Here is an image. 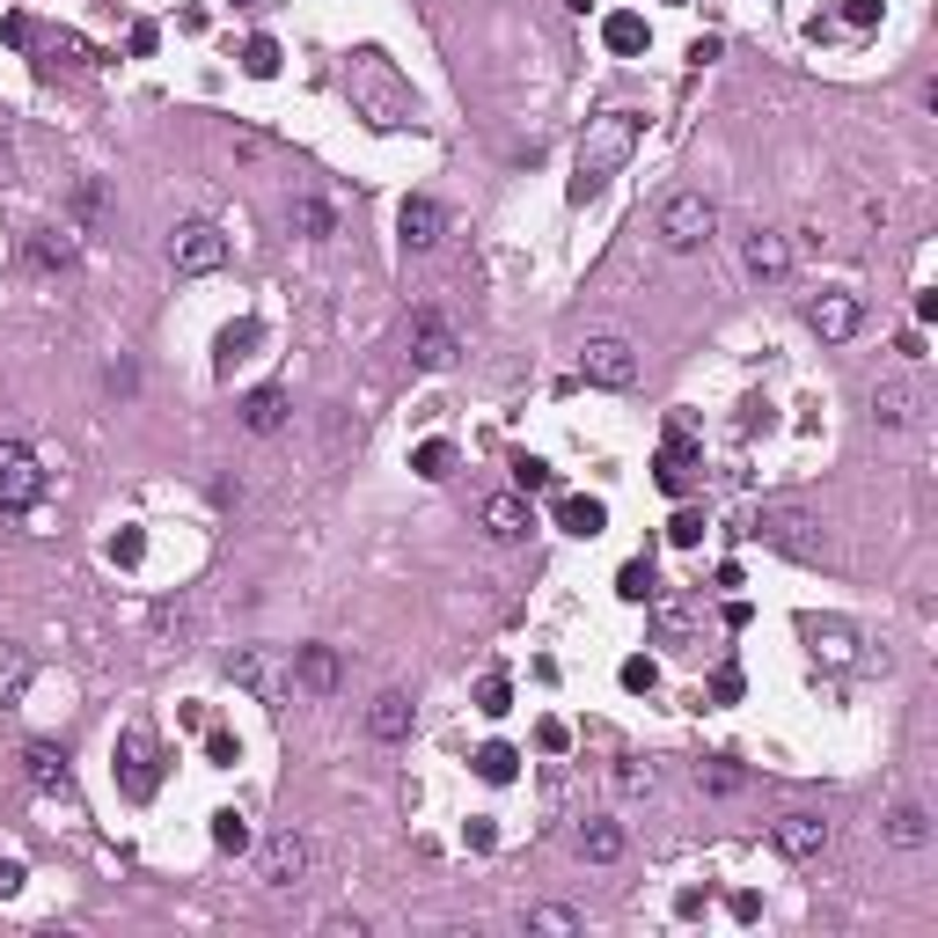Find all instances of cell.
I'll use <instances>...</instances> for the list:
<instances>
[{"label":"cell","mask_w":938,"mask_h":938,"mask_svg":"<svg viewBox=\"0 0 938 938\" xmlns=\"http://www.w3.org/2000/svg\"><path fill=\"white\" fill-rule=\"evenodd\" d=\"M345 96H353V118H367L374 132H404L418 118V96H411V81L396 73V59L382 45H353L345 52Z\"/></svg>","instance_id":"1"},{"label":"cell","mask_w":938,"mask_h":938,"mask_svg":"<svg viewBox=\"0 0 938 938\" xmlns=\"http://www.w3.org/2000/svg\"><path fill=\"white\" fill-rule=\"evenodd\" d=\"M638 132H645V118L623 103H609L602 118H586L580 132V155H572V206H586V198H602L609 177H616L623 161L638 155Z\"/></svg>","instance_id":"2"},{"label":"cell","mask_w":938,"mask_h":938,"mask_svg":"<svg viewBox=\"0 0 938 938\" xmlns=\"http://www.w3.org/2000/svg\"><path fill=\"white\" fill-rule=\"evenodd\" d=\"M711 228H719V206H711L704 191H668V198H660V213H653V235H660L668 249H682V257H690V249H704Z\"/></svg>","instance_id":"3"},{"label":"cell","mask_w":938,"mask_h":938,"mask_svg":"<svg viewBox=\"0 0 938 938\" xmlns=\"http://www.w3.org/2000/svg\"><path fill=\"white\" fill-rule=\"evenodd\" d=\"M228 682L243 697H257V704H286V697H294L286 660L271 653V645H235V653H228Z\"/></svg>","instance_id":"4"},{"label":"cell","mask_w":938,"mask_h":938,"mask_svg":"<svg viewBox=\"0 0 938 938\" xmlns=\"http://www.w3.org/2000/svg\"><path fill=\"white\" fill-rule=\"evenodd\" d=\"M45 498V462L30 441H0V514H30Z\"/></svg>","instance_id":"5"},{"label":"cell","mask_w":938,"mask_h":938,"mask_svg":"<svg viewBox=\"0 0 938 938\" xmlns=\"http://www.w3.org/2000/svg\"><path fill=\"white\" fill-rule=\"evenodd\" d=\"M748 535L770 543V550H784V557H821V535H814V521L799 514V506H756Z\"/></svg>","instance_id":"6"},{"label":"cell","mask_w":938,"mask_h":938,"mask_svg":"<svg viewBox=\"0 0 938 938\" xmlns=\"http://www.w3.org/2000/svg\"><path fill=\"white\" fill-rule=\"evenodd\" d=\"M169 265H177L184 279H206V271L228 265V235L213 228V220H184V228L169 235Z\"/></svg>","instance_id":"7"},{"label":"cell","mask_w":938,"mask_h":938,"mask_svg":"<svg viewBox=\"0 0 938 938\" xmlns=\"http://www.w3.org/2000/svg\"><path fill=\"white\" fill-rule=\"evenodd\" d=\"M580 382H594V389H631V382H638V353L623 345V337H586Z\"/></svg>","instance_id":"8"},{"label":"cell","mask_w":938,"mask_h":938,"mask_svg":"<svg viewBox=\"0 0 938 938\" xmlns=\"http://www.w3.org/2000/svg\"><path fill=\"white\" fill-rule=\"evenodd\" d=\"M455 353H462L455 323L433 316V308H418V316H411V359H418L425 374H447V367H455Z\"/></svg>","instance_id":"9"},{"label":"cell","mask_w":938,"mask_h":938,"mask_svg":"<svg viewBox=\"0 0 938 938\" xmlns=\"http://www.w3.org/2000/svg\"><path fill=\"white\" fill-rule=\"evenodd\" d=\"M118 778H125V792H132V799H155L161 762H155V733H147V727H125L118 733Z\"/></svg>","instance_id":"10"},{"label":"cell","mask_w":938,"mask_h":938,"mask_svg":"<svg viewBox=\"0 0 938 938\" xmlns=\"http://www.w3.org/2000/svg\"><path fill=\"white\" fill-rule=\"evenodd\" d=\"M302 872H308V836L302 829L265 836V850H257V880H265V887H294Z\"/></svg>","instance_id":"11"},{"label":"cell","mask_w":938,"mask_h":938,"mask_svg":"<svg viewBox=\"0 0 938 938\" xmlns=\"http://www.w3.org/2000/svg\"><path fill=\"white\" fill-rule=\"evenodd\" d=\"M829 821L821 814H807V807H792V814H778L770 821V843L784 850V858H799V866H807V858H821V850H829Z\"/></svg>","instance_id":"12"},{"label":"cell","mask_w":938,"mask_h":938,"mask_svg":"<svg viewBox=\"0 0 938 938\" xmlns=\"http://www.w3.org/2000/svg\"><path fill=\"white\" fill-rule=\"evenodd\" d=\"M858 323H866L858 294H814V302H807V330H814L821 345H843V337H858Z\"/></svg>","instance_id":"13"},{"label":"cell","mask_w":938,"mask_h":938,"mask_svg":"<svg viewBox=\"0 0 938 938\" xmlns=\"http://www.w3.org/2000/svg\"><path fill=\"white\" fill-rule=\"evenodd\" d=\"M477 521H484V535H492V543H521V535L535 529L529 492H492V498L477 506Z\"/></svg>","instance_id":"14"},{"label":"cell","mask_w":938,"mask_h":938,"mask_svg":"<svg viewBox=\"0 0 938 938\" xmlns=\"http://www.w3.org/2000/svg\"><path fill=\"white\" fill-rule=\"evenodd\" d=\"M337 674H345V668H337L330 645H294V660H286V682H294L302 697H330Z\"/></svg>","instance_id":"15"},{"label":"cell","mask_w":938,"mask_h":938,"mask_svg":"<svg viewBox=\"0 0 938 938\" xmlns=\"http://www.w3.org/2000/svg\"><path fill=\"white\" fill-rule=\"evenodd\" d=\"M396 235H404V249H433L447 235V206L441 198H404V206H396Z\"/></svg>","instance_id":"16"},{"label":"cell","mask_w":938,"mask_h":938,"mask_svg":"<svg viewBox=\"0 0 938 938\" xmlns=\"http://www.w3.org/2000/svg\"><path fill=\"white\" fill-rule=\"evenodd\" d=\"M741 265H748V279H784V271H792V243H784L778 228H748Z\"/></svg>","instance_id":"17"},{"label":"cell","mask_w":938,"mask_h":938,"mask_svg":"<svg viewBox=\"0 0 938 938\" xmlns=\"http://www.w3.org/2000/svg\"><path fill=\"white\" fill-rule=\"evenodd\" d=\"M690 470H697V447H690V418H674L668 447H660V492H690Z\"/></svg>","instance_id":"18"},{"label":"cell","mask_w":938,"mask_h":938,"mask_svg":"<svg viewBox=\"0 0 938 938\" xmlns=\"http://www.w3.org/2000/svg\"><path fill=\"white\" fill-rule=\"evenodd\" d=\"M807 645H814L829 668H850V660H858V631L836 623V616H807Z\"/></svg>","instance_id":"19"},{"label":"cell","mask_w":938,"mask_h":938,"mask_svg":"<svg viewBox=\"0 0 938 938\" xmlns=\"http://www.w3.org/2000/svg\"><path fill=\"white\" fill-rule=\"evenodd\" d=\"M22 778H30L37 792H67L73 770H67V756H59L52 741H30V748H22Z\"/></svg>","instance_id":"20"},{"label":"cell","mask_w":938,"mask_h":938,"mask_svg":"<svg viewBox=\"0 0 938 938\" xmlns=\"http://www.w3.org/2000/svg\"><path fill=\"white\" fill-rule=\"evenodd\" d=\"M623 843H631V836H623V821H580V836H572V850H580L586 866H616Z\"/></svg>","instance_id":"21"},{"label":"cell","mask_w":938,"mask_h":938,"mask_svg":"<svg viewBox=\"0 0 938 938\" xmlns=\"http://www.w3.org/2000/svg\"><path fill=\"white\" fill-rule=\"evenodd\" d=\"M557 529L580 535V543H594V535L609 529V506H602V498H586V492H565V498H557Z\"/></svg>","instance_id":"22"},{"label":"cell","mask_w":938,"mask_h":938,"mask_svg":"<svg viewBox=\"0 0 938 938\" xmlns=\"http://www.w3.org/2000/svg\"><path fill=\"white\" fill-rule=\"evenodd\" d=\"M367 733L374 741H411V697L404 690H382L367 711Z\"/></svg>","instance_id":"23"},{"label":"cell","mask_w":938,"mask_h":938,"mask_svg":"<svg viewBox=\"0 0 938 938\" xmlns=\"http://www.w3.org/2000/svg\"><path fill=\"white\" fill-rule=\"evenodd\" d=\"M917 411H924L917 382H880V389H872V418L880 425H917Z\"/></svg>","instance_id":"24"},{"label":"cell","mask_w":938,"mask_h":938,"mask_svg":"<svg viewBox=\"0 0 938 938\" xmlns=\"http://www.w3.org/2000/svg\"><path fill=\"white\" fill-rule=\"evenodd\" d=\"M243 425H249V433H279V425H286V389H271V382H265V389H249L243 396Z\"/></svg>","instance_id":"25"},{"label":"cell","mask_w":938,"mask_h":938,"mask_svg":"<svg viewBox=\"0 0 938 938\" xmlns=\"http://www.w3.org/2000/svg\"><path fill=\"white\" fill-rule=\"evenodd\" d=\"M887 843L924 850V843H931V814H924V807H895V814H887Z\"/></svg>","instance_id":"26"},{"label":"cell","mask_w":938,"mask_h":938,"mask_svg":"<svg viewBox=\"0 0 938 938\" xmlns=\"http://www.w3.org/2000/svg\"><path fill=\"white\" fill-rule=\"evenodd\" d=\"M286 228H294V235H308V243H323V235H330L337 220H330V206H323V198H294V206H286Z\"/></svg>","instance_id":"27"},{"label":"cell","mask_w":938,"mask_h":938,"mask_svg":"<svg viewBox=\"0 0 938 938\" xmlns=\"http://www.w3.org/2000/svg\"><path fill=\"white\" fill-rule=\"evenodd\" d=\"M602 37H609V52L638 59V52H645V37H653V30H645V16H609V22H602Z\"/></svg>","instance_id":"28"},{"label":"cell","mask_w":938,"mask_h":938,"mask_svg":"<svg viewBox=\"0 0 938 938\" xmlns=\"http://www.w3.org/2000/svg\"><path fill=\"white\" fill-rule=\"evenodd\" d=\"M514 770H521V756H514L506 741H484V748H477V778H484V784H514Z\"/></svg>","instance_id":"29"},{"label":"cell","mask_w":938,"mask_h":938,"mask_svg":"<svg viewBox=\"0 0 938 938\" xmlns=\"http://www.w3.org/2000/svg\"><path fill=\"white\" fill-rule=\"evenodd\" d=\"M616 594H623V602H653V594H660V580H653V557H631V565L616 572Z\"/></svg>","instance_id":"30"},{"label":"cell","mask_w":938,"mask_h":938,"mask_svg":"<svg viewBox=\"0 0 938 938\" xmlns=\"http://www.w3.org/2000/svg\"><path fill=\"white\" fill-rule=\"evenodd\" d=\"M73 257H81V243H73L67 228H45V235H37V265H45V271H67Z\"/></svg>","instance_id":"31"},{"label":"cell","mask_w":938,"mask_h":938,"mask_svg":"<svg viewBox=\"0 0 938 938\" xmlns=\"http://www.w3.org/2000/svg\"><path fill=\"white\" fill-rule=\"evenodd\" d=\"M411 470H418L425 484L455 477V447H447V441H418V455H411Z\"/></svg>","instance_id":"32"},{"label":"cell","mask_w":938,"mask_h":938,"mask_svg":"<svg viewBox=\"0 0 938 938\" xmlns=\"http://www.w3.org/2000/svg\"><path fill=\"white\" fill-rule=\"evenodd\" d=\"M257 337H265L257 323H228V330H220V359H213V367L235 374V359H249V345H257Z\"/></svg>","instance_id":"33"},{"label":"cell","mask_w":938,"mask_h":938,"mask_svg":"<svg viewBox=\"0 0 938 938\" xmlns=\"http://www.w3.org/2000/svg\"><path fill=\"white\" fill-rule=\"evenodd\" d=\"M213 843H220V850H249V843H257V836H249V814L220 807V814H213Z\"/></svg>","instance_id":"34"},{"label":"cell","mask_w":938,"mask_h":938,"mask_svg":"<svg viewBox=\"0 0 938 938\" xmlns=\"http://www.w3.org/2000/svg\"><path fill=\"white\" fill-rule=\"evenodd\" d=\"M243 73H249V81H271V73H279V45H271V37H249V45H243Z\"/></svg>","instance_id":"35"},{"label":"cell","mask_w":938,"mask_h":938,"mask_svg":"<svg viewBox=\"0 0 938 938\" xmlns=\"http://www.w3.org/2000/svg\"><path fill=\"white\" fill-rule=\"evenodd\" d=\"M477 711H484V719H506V711H514V682H506V674H484V682H477Z\"/></svg>","instance_id":"36"},{"label":"cell","mask_w":938,"mask_h":938,"mask_svg":"<svg viewBox=\"0 0 938 938\" xmlns=\"http://www.w3.org/2000/svg\"><path fill=\"white\" fill-rule=\"evenodd\" d=\"M697 784H704V792H748V770H733V762H697Z\"/></svg>","instance_id":"37"},{"label":"cell","mask_w":938,"mask_h":938,"mask_svg":"<svg viewBox=\"0 0 938 938\" xmlns=\"http://www.w3.org/2000/svg\"><path fill=\"white\" fill-rule=\"evenodd\" d=\"M514 477H521V492H557V470H550L543 455H521V462H514Z\"/></svg>","instance_id":"38"},{"label":"cell","mask_w":938,"mask_h":938,"mask_svg":"<svg viewBox=\"0 0 938 938\" xmlns=\"http://www.w3.org/2000/svg\"><path fill=\"white\" fill-rule=\"evenodd\" d=\"M653 616H660V631H668L674 645H682V638H690V609L674 602V594H653Z\"/></svg>","instance_id":"39"},{"label":"cell","mask_w":938,"mask_h":938,"mask_svg":"<svg viewBox=\"0 0 938 938\" xmlns=\"http://www.w3.org/2000/svg\"><path fill=\"white\" fill-rule=\"evenodd\" d=\"M668 543H674V550H697V543H704V514H697V506H682V514L668 521Z\"/></svg>","instance_id":"40"},{"label":"cell","mask_w":938,"mask_h":938,"mask_svg":"<svg viewBox=\"0 0 938 938\" xmlns=\"http://www.w3.org/2000/svg\"><path fill=\"white\" fill-rule=\"evenodd\" d=\"M22 682H30V653L0 638V690H22Z\"/></svg>","instance_id":"41"},{"label":"cell","mask_w":938,"mask_h":938,"mask_svg":"<svg viewBox=\"0 0 938 938\" xmlns=\"http://www.w3.org/2000/svg\"><path fill=\"white\" fill-rule=\"evenodd\" d=\"M140 557H147V535L140 529H118V535H110V565H140Z\"/></svg>","instance_id":"42"},{"label":"cell","mask_w":938,"mask_h":938,"mask_svg":"<svg viewBox=\"0 0 938 938\" xmlns=\"http://www.w3.org/2000/svg\"><path fill=\"white\" fill-rule=\"evenodd\" d=\"M616 792H653V762L623 756V770H616Z\"/></svg>","instance_id":"43"},{"label":"cell","mask_w":938,"mask_h":938,"mask_svg":"<svg viewBox=\"0 0 938 938\" xmlns=\"http://www.w3.org/2000/svg\"><path fill=\"white\" fill-rule=\"evenodd\" d=\"M529 924H535V931H580V917H572V909H557V902L529 909Z\"/></svg>","instance_id":"44"},{"label":"cell","mask_w":938,"mask_h":938,"mask_svg":"<svg viewBox=\"0 0 938 938\" xmlns=\"http://www.w3.org/2000/svg\"><path fill=\"white\" fill-rule=\"evenodd\" d=\"M653 682H660V668H653L645 653H631V660H623V690H653Z\"/></svg>","instance_id":"45"},{"label":"cell","mask_w":938,"mask_h":938,"mask_svg":"<svg viewBox=\"0 0 938 938\" xmlns=\"http://www.w3.org/2000/svg\"><path fill=\"white\" fill-rule=\"evenodd\" d=\"M235 756H243L235 733H206V762H213V770H235Z\"/></svg>","instance_id":"46"},{"label":"cell","mask_w":938,"mask_h":938,"mask_svg":"<svg viewBox=\"0 0 938 938\" xmlns=\"http://www.w3.org/2000/svg\"><path fill=\"white\" fill-rule=\"evenodd\" d=\"M52 59H67V67H96V52L81 45V37H52Z\"/></svg>","instance_id":"47"},{"label":"cell","mask_w":938,"mask_h":938,"mask_svg":"<svg viewBox=\"0 0 938 938\" xmlns=\"http://www.w3.org/2000/svg\"><path fill=\"white\" fill-rule=\"evenodd\" d=\"M535 748H543V756H565V748H572V733L557 727V719H543V727H535Z\"/></svg>","instance_id":"48"},{"label":"cell","mask_w":938,"mask_h":938,"mask_svg":"<svg viewBox=\"0 0 938 938\" xmlns=\"http://www.w3.org/2000/svg\"><path fill=\"white\" fill-rule=\"evenodd\" d=\"M843 22L850 30H872V22H880V0H843Z\"/></svg>","instance_id":"49"},{"label":"cell","mask_w":938,"mask_h":938,"mask_svg":"<svg viewBox=\"0 0 938 938\" xmlns=\"http://www.w3.org/2000/svg\"><path fill=\"white\" fill-rule=\"evenodd\" d=\"M733 697H741V674L719 668V674H711V704H733Z\"/></svg>","instance_id":"50"},{"label":"cell","mask_w":938,"mask_h":938,"mask_svg":"<svg viewBox=\"0 0 938 938\" xmlns=\"http://www.w3.org/2000/svg\"><path fill=\"white\" fill-rule=\"evenodd\" d=\"M125 45H132V59H147V52L161 45V30H155V22H132V37H125Z\"/></svg>","instance_id":"51"},{"label":"cell","mask_w":938,"mask_h":938,"mask_svg":"<svg viewBox=\"0 0 938 938\" xmlns=\"http://www.w3.org/2000/svg\"><path fill=\"white\" fill-rule=\"evenodd\" d=\"M22 880H30V872H22L16 858H0V902H8V895H22Z\"/></svg>","instance_id":"52"},{"label":"cell","mask_w":938,"mask_h":938,"mask_svg":"<svg viewBox=\"0 0 938 938\" xmlns=\"http://www.w3.org/2000/svg\"><path fill=\"white\" fill-rule=\"evenodd\" d=\"M155 631H184V602H161L155 609Z\"/></svg>","instance_id":"53"},{"label":"cell","mask_w":938,"mask_h":938,"mask_svg":"<svg viewBox=\"0 0 938 938\" xmlns=\"http://www.w3.org/2000/svg\"><path fill=\"white\" fill-rule=\"evenodd\" d=\"M492 843H498V829H492V821L477 814V821H470V850H492Z\"/></svg>","instance_id":"54"},{"label":"cell","mask_w":938,"mask_h":938,"mask_svg":"<svg viewBox=\"0 0 938 938\" xmlns=\"http://www.w3.org/2000/svg\"><path fill=\"white\" fill-rule=\"evenodd\" d=\"M565 8H580V16H586V8H594V0H565Z\"/></svg>","instance_id":"55"},{"label":"cell","mask_w":938,"mask_h":938,"mask_svg":"<svg viewBox=\"0 0 938 938\" xmlns=\"http://www.w3.org/2000/svg\"><path fill=\"white\" fill-rule=\"evenodd\" d=\"M235 8H249V0H235Z\"/></svg>","instance_id":"56"}]
</instances>
